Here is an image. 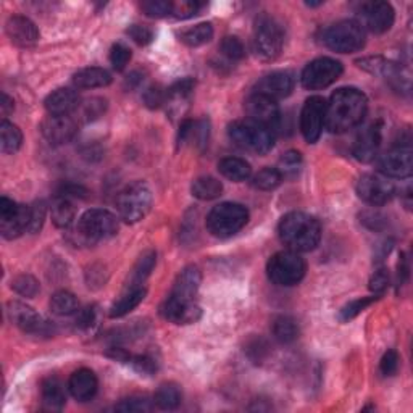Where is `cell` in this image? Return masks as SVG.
Masks as SVG:
<instances>
[{
	"label": "cell",
	"mask_w": 413,
	"mask_h": 413,
	"mask_svg": "<svg viewBox=\"0 0 413 413\" xmlns=\"http://www.w3.org/2000/svg\"><path fill=\"white\" fill-rule=\"evenodd\" d=\"M368 112V98L356 87H341L327 102L324 128L334 135H342L362 123Z\"/></svg>",
	"instance_id": "obj_1"
},
{
	"label": "cell",
	"mask_w": 413,
	"mask_h": 413,
	"mask_svg": "<svg viewBox=\"0 0 413 413\" xmlns=\"http://www.w3.org/2000/svg\"><path fill=\"white\" fill-rule=\"evenodd\" d=\"M279 239L294 252H310L322 239V226L312 215L290 212L278 225Z\"/></svg>",
	"instance_id": "obj_2"
},
{
	"label": "cell",
	"mask_w": 413,
	"mask_h": 413,
	"mask_svg": "<svg viewBox=\"0 0 413 413\" xmlns=\"http://www.w3.org/2000/svg\"><path fill=\"white\" fill-rule=\"evenodd\" d=\"M228 136L239 149L259 155L268 154L275 145V136L268 128L249 118L231 123Z\"/></svg>",
	"instance_id": "obj_3"
},
{
	"label": "cell",
	"mask_w": 413,
	"mask_h": 413,
	"mask_svg": "<svg viewBox=\"0 0 413 413\" xmlns=\"http://www.w3.org/2000/svg\"><path fill=\"white\" fill-rule=\"evenodd\" d=\"M249 221V210L241 203L223 202L213 207L207 217V230L215 237H231Z\"/></svg>",
	"instance_id": "obj_4"
},
{
	"label": "cell",
	"mask_w": 413,
	"mask_h": 413,
	"mask_svg": "<svg viewBox=\"0 0 413 413\" xmlns=\"http://www.w3.org/2000/svg\"><path fill=\"white\" fill-rule=\"evenodd\" d=\"M254 52L261 60H275L284 45V31L279 21L273 16L261 13L254 25Z\"/></svg>",
	"instance_id": "obj_5"
},
{
	"label": "cell",
	"mask_w": 413,
	"mask_h": 413,
	"mask_svg": "<svg viewBox=\"0 0 413 413\" xmlns=\"http://www.w3.org/2000/svg\"><path fill=\"white\" fill-rule=\"evenodd\" d=\"M120 230L115 215L103 208H91L83 213L77 226V236L81 242L94 244L113 237Z\"/></svg>",
	"instance_id": "obj_6"
},
{
	"label": "cell",
	"mask_w": 413,
	"mask_h": 413,
	"mask_svg": "<svg viewBox=\"0 0 413 413\" xmlns=\"http://www.w3.org/2000/svg\"><path fill=\"white\" fill-rule=\"evenodd\" d=\"M307 265L299 252L294 250H283L273 255L266 264V275L276 286L289 288L299 284L305 276Z\"/></svg>",
	"instance_id": "obj_7"
},
{
	"label": "cell",
	"mask_w": 413,
	"mask_h": 413,
	"mask_svg": "<svg viewBox=\"0 0 413 413\" xmlns=\"http://www.w3.org/2000/svg\"><path fill=\"white\" fill-rule=\"evenodd\" d=\"M366 34L357 20L334 23L323 33V43L331 50L339 54H353L365 47Z\"/></svg>",
	"instance_id": "obj_8"
},
{
	"label": "cell",
	"mask_w": 413,
	"mask_h": 413,
	"mask_svg": "<svg viewBox=\"0 0 413 413\" xmlns=\"http://www.w3.org/2000/svg\"><path fill=\"white\" fill-rule=\"evenodd\" d=\"M150 207H152V191L144 181L126 186L116 199L120 217L131 225L141 221L149 213Z\"/></svg>",
	"instance_id": "obj_9"
},
{
	"label": "cell",
	"mask_w": 413,
	"mask_h": 413,
	"mask_svg": "<svg viewBox=\"0 0 413 413\" xmlns=\"http://www.w3.org/2000/svg\"><path fill=\"white\" fill-rule=\"evenodd\" d=\"M342 63L329 57H319L308 63L302 72V86L308 91H319L331 86L341 78Z\"/></svg>",
	"instance_id": "obj_10"
},
{
	"label": "cell",
	"mask_w": 413,
	"mask_h": 413,
	"mask_svg": "<svg viewBox=\"0 0 413 413\" xmlns=\"http://www.w3.org/2000/svg\"><path fill=\"white\" fill-rule=\"evenodd\" d=\"M7 315L15 327H18L21 331L33 336H44L50 337L55 334V324L40 317L38 312H34L31 307H28L23 302H10L7 305Z\"/></svg>",
	"instance_id": "obj_11"
},
{
	"label": "cell",
	"mask_w": 413,
	"mask_h": 413,
	"mask_svg": "<svg viewBox=\"0 0 413 413\" xmlns=\"http://www.w3.org/2000/svg\"><path fill=\"white\" fill-rule=\"evenodd\" d=\"M327 123V101L319 96L307 98L300 113V131L308 144H315Z\"/></svg>",
	"instance_id": "obj_12"
},
{
	"label": "cell",
	"mask_w": 413,
	"mask_h": 413,
	"mask_svg": "<svg viewBox=\"0 0 413 413\" xmlns=\"http://www.w3.org/2000/svg\"><path fill=\"white\" fill-rule=\"evenodd\" d=\"M29 207L20 205L9 197L0 199V232L5 239H15L28 231Z\"/></svg>",
	"instance_id": "obj_13"
},
{
	"label": "cell",
	"mask_w": 413,
	"mask_h": 413,
	"mask_svg": "<svg viewBox=\"0 0 413 413\" xmlns=\"http://www.w3.org/2000/svg\"><path fill=\"white\" fill-rule=\"evenodd\" d=\"M246 113L249 120L266 126L271 132L281 128L283 115L279 112L278 103L270 97L254 92L246 101Z\"/></svg>",
	"instance_id": "obj_14"
},
{
	"label": "cell",
	"mask_w": 413,
	"mask_h": 413,
	"mask_svg": "<svg viewBox=\"0 0 413 413\" xmlns=\"http://www.w3.org/2000/svg\"><path fill=\"white\" fill-rule=\"evenodd\" d=\"M380 171L389 178H409L413 173V155L410 145H395L378 160Z\"/></svg>",
	"instance_id": "obj_15"
},
{
	"label": "cell",
	"mask_w": 413,
	"mask_h": 413,
	"mask_svg": "<svg viewBox=\"0 0 413 413\" xmlns=\"http://www.w3.org/2000/svg\"><path fill=\"white\" fill-rule=\"evenodd\" d=\"M360 26L375 34H383L392 28L395 11L387 2H366L360 10Z\"/></svg>",
	"instance_id": "obj_16"
},
{
	"label": "cell",
	"mask_w": 413,
	"mask_h": 413,
	"mask_svg": "<svg viewBox=\"0 0 413 413\" xmlns=\"http://www.w3.org/2000/svg\"><path fill=\"white\" fill-rule=\"evenodd\" d=\"M357 194L370 205H385L395 194L394 184L378 174H363L357 183Z\"/></svg>",
	"instance_id": "obj_17"
},
{
	"label": "cell",
	"mask_w": 413,
	"mask_h": 413,
	"mask_svg": "<svg viewBox=\"0 0 413 413\" xmlns=\"http://www.w3.org/2000/svg\"><path fill=\"white\" fill-rule=\"evenodd\" d=\"M40 132L50 144H67L77 136L78 121L69 115H49L40 123Z\"/></svg>",
	"instance_id": "obj_18"
},
{
	"label": "cell",
	"mask_w": 413,
	"mask_h": 413,
	"mask_svg": "<svg viewBox=\"0 0 413 413\" xmlns=\"http://www.w3.org/2000/svg\"><path fill=\"white\" fill-rule=\"evenodd\" d=\"M383 141V125L381 121H375L370 126H366L365 130L358 132V136L353 142L352 154L358 162L368 164V162L375 160L380 152Z\"/></svg>",
	"instance_id": "obj_19"
},
{
	"label": "cell",
	"mask_w": 413,
	"mask_h": 413,
	"mask_svg": "<svg viewBox=\"0 0 413 413\" xmlns=\"http://www.w3.org/2000/svg\"><path fill=\"white\" fill-rule=\"evenodd\" d=\"M294 83V74L290 72H273L259 81L255 86V92L278 102L293 92Z\"/></svg>",
	"instance_id": "obj_20"
},
{
	"label": "cell",
	"mask_w": 413,
	"mask_h": 413,
	"mask_svg": "<svg viewBox=\"0 0 413 413\" xmlns=\"http://www.w3.org/2000/svg\"><path fill=\"white\" fill-rule=\"evenodd\" d=\"M160 315L174 324H193L200 319L202 308L196 302L168 298L160 307Z\"/></svg>",
	"instance_id": "obj_21"
},
{
	"label": "cell",
	"mask_w": 413,
	"mask_h": 413,
	"mask_svg": "<svg viewBox=\"0 0 413 413\" xmlns=\"http://www.w3.org/2000/svg\"><path fill=\"white\" fill-rule=\"evenodd\" d=\"M7 34L11 43L18 47H33L39 40V29L34 23L21 15L10 16L7 21Z\"/></svg>",
	"instance_id": "obj_22"
},
{
	"label": "cell",
	"mask_w": 413,
	"mask_h": 413,
	"mask_svg": "<svg viewBox=\"0 0 413 413\" xmlns=\"http://www.w3.org/2000/svg\"><path fill=\"white\" fill-rule=\"evenodd\" d=\"M200 283H202L200 270L194 265L186 266V268L176 276V279H174L171 293L168 298L184 302H194L197 290L200 288Z\"/></svg>",
	"instance_id": "obj_23"
},
{
	"label": "cell",
	"mask_w": 413,
	"mask_h": 413,
	"mask_svg": "<svg viewBox=\"0 0 413 413\" xmlns=\"http://www.w3.org/2000/svg\"><path fill=\"white\" fill-rule=\"evenodd\" d=\"M68 387L74 399L79 400V402H86V400H91L94 397L97 392L98 389L97 376L92 370L81 368L69 376Z\"/></svg>",
	"instance_id": "obj_24"
},
{
	"label": "cell",
	"mask_w": 413,
	"mask_h": 413,
	"mask_svg": "<svg viewBox=\"0 0 413 413\" xmlns=\"http://www.w3.org/2000/svg\"><path fill=\"white\" fill-rule=\"evenodd\" d=\"M79 96L69 87H60L45 97L44 106L49 115H69L77 112L79 106Z\"/></svg>",
	"instance_id": "obj_25"
},
{
	"label": "cell",
	"mask_w": 413,
	"mask_h": 413,
	"mask_svg": "<svg viewBox=\"0 0 413 413\" xmlns=\"http://www.w3.org/2000/svg\"><path fill=\"white\" fill-rule=\"evenodd\" d=\"M110 83H112V74L98 67L84 68L73 77V84L79 89H97V87H107Z\"/></svg>",
	"instance_id": "obj_26"
},
{
	"label": "cell",
	"mask_w": 413,
	"mask_h": 413,
	"mask_svg": "<svg viewBox=\"0 0 413 413\" xmlns=\"http://www.w3.org/2000/svg\"><path fill=\"white\" fill-rule=\"evenodd\" d=\"M145 294H147V289L144 286H130L126 293L115 302L113 307L110 308V317L121 318L128 315L145 299Z\"/></svg>",
	"instance_id": "obj_27"
},
{
	"label": "cell",
	"mask_w": 413,
	"mask_h": 413,
	"mask_svg": "<svg viewBox=\"0 0 413 413\" xmlns=\"http://www.w3.org/2000/svg\"><path fill=\"white\" fill-rule=\"evenodd\" d=\"M40 395L43 404L47 410H62L67 402V395L63 391V385L57 378H45L40 385Z\"/></svg>",
	"instance_id": "obj_28"
},
{
	"label": "cell",
	"mask_w": 413,
	"mask_h": 413,
	"mask_svg": "<svg viewBox=\"0 0 413 413\" xmlns=\"http://www.w3.org/2000/svg\"><path fill=\"white\" fill-rule=\"evenodd\" d=\"M218 171L223 174L226 179L234 183L246 181L252 174V168L244 159H237V157H226V159L220 160Z\"/></svg>",
	"instance_id": "obj_29"
},
{
	"label": "cell",
	"mask_w": 413,
	"mask_h": 413,
	"mask_svg": "<svg viewBox=\"0 0 413 413\" xmlns=\"http://www.w3.org/2000/svg\"><path fill=\"white\" fill-rule=\"evenodd\" d=\"M273 336L281 344H290L299 337V324L293 317L279 315L273 319Z\"/></svg>",
	"instance_id": "obj_30"
},
{
	"label": "cell",
	"mask_w": 413,
	"mask_h": 413,
	"mask_svg": "<svg viewBox=\"0 0 413 413\" xmlns=\"http://www.w3.org/2000/svg\"><path fill=\"white\" fill-rule=\"evenodd\" d=\"M191 193L199 200H213L223 193V184L213 176H200L191 186Z\"/></svg>",
	"instance_id": "obj_31"
},
{
	"label": "cell",
	"mask_w": 413,
	"mask_h": 413,
	"mask_svg": "<svg viewBox=\"0 0 413 413\" xmlns=\"http://www.w3.org/2000/svg\"><path fill=\"white\" fill-rule=\"evenodd\" d=\"M183 400L181 389L173 383H164L154 395V404L162 410H174L178 409Z\"/></svg>",
	"instance_id": "obj_32"
},
{
	"label": "cell",
	"mask_w": 413,
	"mask_h": 413,
	"mask_svg": "<svg viewBox=\"0 0 413 413\" xmlns=\"http://www.w3.org/2000/svg\"><path fill=\"white\" fill-rule=\"evenodd\" d=\"M213 26L212 23H199L193 28L184 29V31L179 34V40L183 44L189 45V47H200V45L210 43L213 38Z\"/></svg>",
	"instance_id": "obj_33"
},
{
	"label": "cell",
	"mask_w": 413,
	"mask_h": 413,
	"mask_svg": "<svg viewBox=\"0 0 413 413\" xmlns=\"http://www.w3.org/2000/svg\"><path fill=\"white\" fill-rule=\"evenodd\" d=\"M23 144V135L20 128L4 120L0 123V147L4 154H15L18 152Z\"/></svg>",
	"instance_id": "obj_34"
},
{
	"label": "cell",
	"mask_w": 413,
	"mask_h": 413,
	"mask_svg": "<svg viewBox=\"0 0 413 413\" xmlns=\"http://www.w3.org/2000/svg\"><path fill=\"white\" fill-rule=\"evenodd\" d=\"M50 310L58 317L74 315L79 310V302L77 295L68 290H58L50 299Z\"/></svg>",
	"instance_id": "obj_35"
},
{
	"label": "cell",
	"mask_w": 413,
	"mask_h": 413,
	"mask_svg": "<svg viewBox=\"0 0 413 413\" xmlns=\"http://www.w3.org/2000/svg\"><path fill=\"white\" fill-rule=\"evenodd\" d=\"M74 217H77V210H74L73 203L68 199L58 197L54 202V205H52V221H54L57 228L62 230L69 228V226L73 225Z\"/></svg>",
	"instance_id": "obj_36"
},
{
	"label": "cell",
	"mask_w": 413,
	"mask_h": 413,
	"mask_svg": "<svg viewBox=\"0 0 413 413\" xmlns=\"http://www.w3.org/2000/svg\"><path fill=\"white\" fill-rule=\"evenodd\" d=\"M157 264V254L154 250H147V252L141 255V259L137 260L135 268H132L130 283L131 286H142L145 279L150 276V273L155 268Z\"/></svg>",
	"instance_id": "obj_37"
},
{
	"label": "cell",
	"mask_w": 413,
	"mask_h": 413,
	"mask_svg": "<svg viewBox=\"0 0 413 413\" xmlns=\"http://www.w3.org/2000/svg\"><path fill=\"white\" fill-rule=\"evenodd\" d=\"M106 110H107V101H103V98L101 97L87 98V101L84 102H79V106L77 108L78 120L89 123V121H94L98 118V116H102L103 113H106Z\"/></svg>",
	"instance_id": "obj_38"
},
{
	"label": "cell",
	"mask_w": 413,
	"mask_h": 413,
	"mask_svg": "<svg viewBox=\"0 0 413 413\" xmlns=\"http://www.w3.org/2000/svg\"><path fill=\"white\" fill-rule=\"evenodd\" d=\"M281 181H283L281 171H279L278 168L266 166L255 174L252 184L254 188H257L260 191H273L281 184Z\"/></svg>",
	"instance_id": "obj_39"
},
{
	"label": "cell",
	"mask_w": 413,
	"mask_h": 413,
	"mask_svg": "<svg viewBox=\"0 0 413 413\" xmlns=\"http://www.w3.org/2000/svg\"><path fill=\"white\" fill-rule=\"evenodd\" d=\"M378 299H380V298H378V295L375 294V295H370V298H360V299L349 302L347 305H344L341 308L339 319L342 323L351 322V319L358 317L360 313H362L363 310H366V308H368L371 304H375Z\"/></svg>",
	"instance_id": "obj_40"
},
{
	"label": "cell",
	"mask_w": 413,
	"mask_h": 413,
	"mask_svg": "<svg viewBox=\"0 0 413 413\" xmlns=\"http://www.w3.org/2000/svg\"><path fill=\"white\" fill-rule=\"evenodd\" d=\"M221 54H223L226 58H230L232 62L242 60L246 57V47H244L242 40L236 36H226L223 40H221L220 45Z\"/></svg>",
	"instance_id": "obj_41"
},
{
	"label": "cell",
	"mask_w": 413,
	"mask_h": 413,
	"mask_svg": "<svg viewBox=\"0 0 413 413\" xmlns=\"http://www.w3.org/2000/svg\"><path fill=\"white\" fill-rule=\"evenodd\" d=\"M11 289L23 298H34L39 293V283L31 275H20L11 281Z\"/></svg>",
	"instance_id": "obj_42"
},
{
	"label": "cell",
	"mask_w": 413,
	"mask_h": 413,
	"mask_svg": "<svg viewBox=\"0 0 413 413\" xmlns=\"http://www.w3.org/2000/svg\"><path fill=\"white\" fill-rule=\"evenodd\" d=\"M154 409L152 402L147 397H139V395H132V397L123 399L118 405H115V410L118 412H130V413H144Z\"/></svg>",
	"instance_id": "obj_43"
},
{
	"label": "cell",
	"mask_w": 413,
	"mask_h": 413,
	"mask_svg": "<svg viewBox=\"0 0 413 413\" xmlns=\"http://www.w3.org/2000/svg\"><path fill=\"white\" fill-rule=\"evenodd\" d=\"M45 212H47V207L43 200H39L36 203H33L29 207V223H28V232L31 234H36L40 230H43L44 221H45Z\"/></svg>",
	"instance_id": "obj_44"
},
{
	"label": "cell",
	"mask_w": 413,
	"mask_h": 413,
	"mask_svg": "<svg viewBox=\"0 0 413 413\" xmlns=\"http://www.w3.org/2000/svg\"><path fill=\"white\" fill-rule=\"evenodd\" d=\"M142 11L150 18H164V16L173 15V4L165 0H150V2L141 4Z\"/></svg>",
	"instance_id": "obj_45"
},
{
	"label": "cell",
	"mask_w": 413,
	"mask_h": 413,
	"mask_svg": "<svg viewBox=\"0 0 413 413\" xmlns=\"http://www.w3.org/2000/svg\"><path fill=\"white\" fill-rule=\"evenodd\" d=\"M302 165V155L298 150H288L286 154H283L281 160H279V171L283 176H294L298 174L299 168Z\"/></svg>",
	"instance_id": "obj_46"
},
{
	"label": "cell",
	"mask_w": 413,
	"mask_h": 413,
	"mask_svg": "<svg viewBox=\"0 0 413 413\" xmlns=\"http://www.w3.org/2000/svg\"><path fill=\"white\" fill-rule=\"evenodd\" d=\"M131 60V50L126 47L125 44H115L112 50H110V63L116 69V72H123Z\"/></svg>",
	"instance_id": "obj_47"
},
{
	"label": "cell",
	"mask_w": 413,
	"mask_h": 413,
	"mask_svg": "<svg viewBox=\"0 0 413 413\" xmlns=\"http://www.w3.org/2000/svg\"><path fill=\"white\" fill-rule=\"evenodd\" d=\"M144 102L149 108H160L168 102V89L160 86H152L145 91Z\"/></svg>",
	"instance_id": "obj_48"
},
{
	"label": "cell",
	"mask_w": 413,
	"mask_h": 413,
	"mask_svg": "<svg viewBox=\"0 0 413 413\" xmlns=\"http://www.w3.org/2000/svg\"><path fill=\"white\" fill-rule=\"evenodd\" d=\"M128 365H131L141 375H154L157 371L155 360L149 356H131Z\"/></svg>",
	"instance_id": "obj_49"
},
{
	"label": "cell",
	"mask_w": 413,
	"mask_h": 413,
	"mask_svg": "<svg viewBox=\"0 0 413 413\" xmlns=\"http://www.w3.org/2000/svg\"><path fill=\"white\" fill-rule=\"evenodd\" d=\"M194 79L193 78H184L178 83H174L171 87H168V101L170 98H184L191 96V92L194 91Z\"/></svg>",
	"instance_id": "obj_50"
},
{
	"label": "cell",
	"mask_w": 413,
	"mask_h": 413,
	"mask_svg": "<svg viewBox=\"0 0 413 413\" xmlns=\"http://www.w3.org/2000/svg\"><path fill=\"white\" fill-rule=\"evenodd\" d=\"M200 9H202V4L189 2V0H186V2L173 4V15L176 16L178 20H186L197 15V11H199Z\"/></svg>",
	"instance_id": "obj_51"
},
{
	"label": "cell",
	"mask_w": 413,
	"mask_h": 413,
	"mask_svg": "<svg viewBox=\"0 0 413 413\" xmlns=\"http://www.w3.org/2000/svg\"><path fill=\"white\" fill-rule=\"evenodd\" d=\"M126 33H128V36H130L139 45H147L152 43V39H154V33L150 31L149 28L141 26V25L130 26Z\"/></svg>",
	"instance_id": "obj_52"
},
{
	"label": "cell",
	"mask_w": 413,
	"mask_h": 413,
	"mask_svg": "<svg viewBox=\"0 0 413 413\" xmlns=\"http://www.w3.org/2000/svg\"><path fill=\"white\" fill-rule=\"evenodd\" d=\"M399 368V353L395 351H387L385 356H383L381 362H380V370L383 376H392L397 373Z\"/></svg>",
	"instance_id": "obj_53"
},
{
	"label": "cell",
	"mask_w": 413,
	"mask_h": 413,
	"mask_svg": "<svg viewBox=\"0 0 413 413\" xmlns=\"http://www.w3.org/2000/svg\"><path fill=\"white\" fill-rule=\"evenodd\" d=\"M389 286V273L385 268H380L373 273L370 279V289L375 294H383Z\"/></svg>",
	"instance_id": "obj_54"
},
{
	"label": "cell",
	"mask_w": 413,
	"mask_h": 413,
	"mask_svg": "<svg viewBox=\"0 0 413 413\" xmlns=\"http://www.w3.org/2000/svg\"><path fill=\"white\" fill-rule=\"evenodd\" d=\"M96 322V308L94 307H86L83 310H78L77 312V319H74V323H77V327L81 329H87L91 328L92 324Z\"/></svg>",
	"instance_id": "obj_55"
},
{
	"label": "cell",
	"mask_w": 413,
	"mask_h": 413,
	"mask_svg": "<svg viewBox=\"0 0 413 413\" xmlns=\"http://www.w3.org/2000/svg\"><path fill=\"white\" fill-rule=\"evenodd\" d=\"M58 197H62V199H68L69 200V197H83L87 196V191L84 188H81V186H77V184H65V186H62L60 189H58Z\"/></svg>",
	"instance_id": "obj_56"
},
{
	"label": "cell",
	"mask_w": 413,
	"mask_h": 413,
	"mask_svg": "<svg viewBox=\"0 0 413 413\" xmlns=\"http://www.w3.org/2000/svg\"><path fill=\"white\" fill-rule=\"evenodd\" d=\"M0 108H2V115L7 116L10 112H13V101L7 96V94H2V103H0Z\"/></svg>",
	"instance_id": "obj_57"
},
{
	"label": "cell",
	"mask_w": 413,
	"mask_h": 413,
	"mask_svg": "<svg viewBox=\"0 0 413 413\" xmlns=\"http://www.w3.org/2000/svg\"><path fill=\"white\" fill-rule=\"evenodd\" d=\"M409 275V266H407V260L402 255V259L399 261V284L404 283V279Z\"/></svg>",
	"instance_id": "obj_58"
},
{
	"label": "cell",
	"mask_w": 413,
	"mask_h": 413,
	"mask_svg": "<svg viewBox=\"0 0 413 413\" xmlns=\"http://www.w3.org/2000/svg\"><path fill=\"white\" fill-rule=\"evenodd\" d=\"M322 4L323 2H308L307 5H308V7H318V5H322Z\"/></svg>",
	"instance_id": "obj_59"
}]
</instances>
